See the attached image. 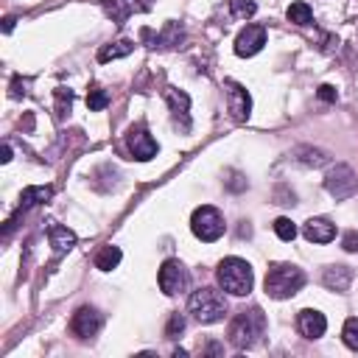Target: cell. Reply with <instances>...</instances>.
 <instances>
[{
    "label": "cell",
    "instance_id": "obj_10",
    "mask_svg": "<svg viewBox=\"0 0 358 358\" xmlns=\"http://www.w3.org/2000/svg\"><path fill=\"white\" fill-rule=\"evenodd\" d=\"M126 145H129L131 157L140 159V162H148L151 157H157V140H154L143 126L129 129V134H126Z\"/></svg>",
    "mask_w": 358,
    "mask_h": 358
},
{
    "label": "cell",
    "instance_id": "obj_29",
    "mask_svg": "<svg viewBox=\"0 0 358 358\" xmlns=\"http://www.w3.org/2000/svg\"><path fill=\"white\" fill-rule=\"evenodd\" d=\"M316 95H319V101H324V103H333V101H336V87H330V84H322V87L316 90Z\"/></svg>",
    "mask_w": 358,
    "mask_h": 358
},
{
    "label": "cell",
    "instance_id": "obj_20",
    "mask_svg": "<svg viewBox=\"0 0 358 358\" xmlns=\"http://www.w3.org/2000/svg\"><path fill=\"white\" fill-rule=\"evenodd\" d=\"M296 159L302 162V165H308V168H322V165H327V154L322 151V148H310V145H302V148H296Z\"/></svg>",
    "mask_w": 358,
    "mask_h": 358
},
{
    "label": "cell",
    "instance_id": "obj_14",
    "mask_svg": "<svg viewBox=\"0 0 358 358\" xmlns=\"http://www.w3.org/2000/svg\"><path fill=\"white\" fill-rule=\"evenodd\" d=\"M322 282H324V288H330L336 294H344L350 288V282H352V268L341 266V263H333V266H327L322 271Z\"/></svg>",
    "mask_w": 358,
    "mask_h": 358
},
{
    "label": "cell",
    "instance_id": "obj_7",
    "mask_svg": "<svg viewBox=\"0 0 358 358\" xmlns=\"http://www.w3.org/2000/svg\"><path fill=\"white\" fill-rule=\"evenodd\" d=\"M324 190L333 196V199H350L358 193V176L352 173L350 165H336L327 171L324 176Z\"/></svg>",
    "mask_w": 358,
    "mask_h": 358
},
{
    "label": "cell",
    "instance_id": "obj_9",
    "mask_svg": "<svg viewBox=\"0 0 358 358\" xmlns=\"http://www.w3.org/2000/svg\"><path fill=\"white\" fill-rule=\"evenodd\" d=\"M101 324H103V319L92 305H81L70 319V330L76 338H92L101 330Z\"/></svg>",
    "mask_w": 358,
    "mask_h": 358
},
{
    "label": "cell",
    "instance_id": "obj_18",
    "mask_svg": "<svg viewBox=\"0 0 358 358\" xmlns=\"http://www.w3.org/2000/svg\"><path fill=\"white\" fill-rule=\"evenodd\" d=\"M120 260H123V252H120L117 246L106 243V246H101L98 255H95V268H101V271H112Z\"/></svg>",
    "mask_w": 358,
    "mask_h": 358
},
{
    "label": "cell",
    "instance_id": "obj_17",
    "mask_svg": "<svg viewBox=\"0 0 358 358\" xmlns=\"http://www.w3.org/2000/svg\"><path fill=\"white\" fill-rule=\"evenodd\" d=\"M50 196H53V187H25L22 193H20V210L25 213V210H31V207H39V204H48L50 201Z\"/></svg>",
    "mask_w": 358,
    "mask_h": 358
},
{
    "label": "cell",
    "instance_id": "obj_12",
    "mask_svg": "<svg viewBox=\"0 0 358 358\" xmlns=\"http://www.w3.org/2000/svg\"><path fill=\"white\" fill-rule=\"evenodd\" d=\"M227 101H229L232 120H238V123L249 120V115H252V98H249L246 87H241L238 81H227Z\"/></svg>",
    "mask_w": 358,
    "mask_h": 358
},
{
    "label": "cell",
    "instance_id": "obj_5",
    "mask_svg": "<svg viewBox=\"0 0 358 358\" xmlns=\"http://www.w3.org/2000/svg\"><path fill=\"white\" fill-rule=\"evenodd\" d=\"M190 229H193V235H196L199 241L213 243V241H218V238L224 235L227 224H224L221 210H215L213 204H201V207H196L193 215H190Z\"/></svg>",
    "mask_w": 358,
    "mask_h": 358
},
{
    "label": "cell",
    "instance_id": "obj_27",
    "mask_svg": "<svg viewBox=\"0 0 358 358\" xmlns=\"http://www.w3.org/2000/svg\"><path fill=\"white\" fill-rule=\"evenodd\" d=\"M341 246H344V252H358V232L355 229L344 232L341 235Z\"/></svg>",
    "mask_w": 358,
    "mask_h": 358
},
{
    "label": "cell",
    "instance_id": "obj_6",
    "mask_svg": "<svg viewBox=\"0 0 358 358\" xmlns=\"http://www.w3.org/2000/svg\"><path fill=\"white\" fill-rule=\"evenodd\" d=\"M157 280H159L162 294H168V296L185 294V291L190 288V271H187V268H185V263H182V260H176V257H168V260L159 266Z\"/></svg>",
    "mask_w": 358,
    "mask_h": 358
},
{
    "label": "cell",
    "instance_id": "obj_3",
    "mask_svg": "<svg viewBox=\"0 0 358 358\" xmlns=\"http://www.w3.org/2000/svg\"><path fill=\"white\" fill-rule=\"evenodd\" d=\"M302 285H305V271L294 263H274L266 271V280H263V288L271 299H288Z\"/></svg>",
    "mask_w": 358,
    "mask_h": 358
},
{
    "label": "cell",
    "instance_id": "obj_28",
    "mask_svg": "<svg viewBox=\"0 0 358 358\" xmlns=\"http://www.w3.org/2000/svg\"><path fill=\"white\" fill-rule=\"evenodd\" d=\"M28 87H31V81L17 76V78L11 81V95H14V98H20V95H28Z\"/></svg>",
    "mask_w": 358,
    "mask_h": 358
},
{
    "label": "cell",
    "instance_id": "obj_24",
    "mask_svg": "<svg viewBox=\"0 0 358 358\" xmlns=\"http://www.w3.org/2000/svg\"><path fill=\"white\" fill-rule=\"evenodd\" d=\"M274 232H277L280 241H294V238H296V224H294L291 218L280 215V218L274 221Z\"/></svg>",
    "mask_w": 358,
    "mask_h": 358
},
{
    "label": "cell",
    "instance_id": "obj_16",
    "mask_svg": "<svg viewBox=\"0 0 358 358\" xmlns=\"http://www.w3.org/2000/svg\"><path fill=\"white\" fill-rule=\"evenodd\" d=\"M48 241H50V246H53V252L56 255H64V252H70L73 246H76V232L73 229H67L64 224H50L48 227Z\"/></svg>",
    "mask_w": 358,
    "mask_h": 358
},
{
    "label": "cell",
    "instance_id": "obj_31",
    "mask_svg": "<svg viewBox=\"0 0 358 358\" xmlns=\"http://www.w3.org/2000/svg\"><path fill=\"white\" fill-rule=\"evenodd\" d=\"M14 28V17H6V25H3V31H11Z\"/></svg>",
    "mask_w": 358,
    "mask_h": 358
},
{
    "label": "cell",
    "instance_id": "obj_2",
    "mask_svg": "<svg viewBox=\"0 0 358 358\" xmlns=\"http://www.w3.org/2000/svg\"><path fill=\"white\" fill-rule=\"evenodd\" d=\"M215 280L221 285V291L232 294V296H246L255 285V271L243 257H224L215 268Z\"/></svg>",
    "mask_w": 358,
    "mask_h": 358
},
{
    "label": "cell",
    "instance_id": "obj_25",
    "mask_svg": "<svg viewBox=\"0 0 358 358\" xmlns=\"http://www.w3.org/2000/svg\"><path fill=\"white\" fill-rule=\"evenodd\" d=\"M257 11V3L255 0H232V14L238 20H252Z\"/></svg>",
    "mask_w": 358,
    "mask_h": 358
},
{
    "label": "cell",
    "instance_id": "obj_22",
    "mask_svg": "<svg viewBox=\"0 0 358 358\" xmlns=\"http://www.w3.org/2000/svg\"><path fill=\"white\" fill-rule=\"evenodd\" d=\"M106 103H109L106 90L90 87V92H87V106H90V112H101V109H106Z\"/></svg>",
    "mask_w": 358,
    "mask_h": 358
},
{
    "label": "cell",
    "instance_id": "obj_13",
    "mask_svg": "<svg viewBox=\"0 0 358 358\" xmlns=\"http://www.w3.org/2000/svg\"><path fill=\"white\" fill-rule=\"evenodd\" d=\"M302 235H305L310 243H330V241L336 238V224H333L330 218L316 215V218H308V221L302 224Z\"/></svg>",
    "mask_w": 358,
    "mask_h": 358
},
{
    "label": "cell",
    "instance_id": "obj_26",
    "mask_svg": "<svg viewBox=\"0 0 358 358\" xmlns=\"http://www.w3.org/2000/svg\"><path fill=\"white\" fill-rule=\"evenodd\" d=\"M182 330H185V316H182V313H171L168 327H165V336H168V338H176Z\"/></svg>",
    "mask_w": 358,
    "mask_h": 358
},
{
    "label": "cell",
    "instance_id": "obj_30",
    "mask_svg": "<svg viewBox=\"0 0 358 358\" xmlns=\"http://www.w3.org/2000/svg\"><path fill=\"white\" fill-rule=\"evenodd\" d=\"M0 159H3V162H8V159H11V145H8V143L3 145V157H0Z\"/></svg>",
    "mask_w": 358,
    "mask_h": 358
},
{
    "label": "cell",
    "instance_id": "obj_21",
    "mask_svg": "<svg viewBox=\"0 0 358 358\" xmlns=\"http://www.w3.org/2000/svg\"><path fill=\"white\" fill-rule=\"evenodd\" d=\"M285 17H288V22H294V25H310V22H313V11H310V6L302 3V0L291 3L288 11H285Z\"/></svg>",
    "mask_w": 358,
    "mask_h": 358
},
{
    "label": "cell",
    "instance_id": "obj_23",
    "mask_svg": "<svg viewBox=\"0 0 358 358\" xmlns=\"http://www.w3.org/2000/svg\"><path fill=\"white\" fill-rule=\"evenodd\" d=\"M341 338L350 350H358V316H350L341 327Z\"/></svg>",
    "mask_w": 358,
    "mask_h": 358
},
{
    "label": "cell",
    "instance_id": "obj_8",
    "mask_svg": "<svg viewBox=\"0 0 358 358\" xmlns=\"http://www.w3.org/2000/svg\"><path fill=\"white\" fill-rule=\"evenodd\" d=\"M266 25H260V22H246L241 31H238V36H235V53L241 56V59H249V56H255V53H260L263 50V45H266Z\"/></svg>",
    "mask_w": 358,
    "mask_h": 358
},
{
    "label": "cell",
    "instance_id": "obj_1",
    "mask_svg": "<svg viewBox=\"0 0 358 358\" xmlns=\"http://www.w3.org/2000/svg\"><path fill=\"white\" fill-rule=\"evenodd\" d=\"M266 333V313L260 308H243L235 313V319L229 322V344L235 350H249L255 347Z\"/></svg>",
    "mask_w": 358,
    "mask_h": 358
},
{
    "label": "cell",
    "instance_id": "obj_4",
    "mask_svg": "<svg viewBox=\"0 0 358 358\" xmlns=\"http://www.w3.org/2000/svg\"><path fill=\"white\" fill-rule=\"evenodd\" d=\"M187 310L193 313L196 322L201 324H215L227 316V299L218 288H210V285H201L190 294L187 299Z\"/></svg>",
    "mask_w": 358,
    "mask_h": 358
},
{
    "label": "cell",
    "instance_id": "obj_15",
    "mask_svg": "<svg viewBox=\"0 0 358 358\" xmlns=\"http://www.w3.org/2000/svg\"><path fill=\"white\" fill-rule=\"evenodd\" d=\"M165 98H168V109H171L173 120L182 123V129H187V126H190V115H187V109H190V98H187V92L171 87V90L165 92Z\"/></svg>",
    "mask_w": 358,
    "mask_h": 358
},
{
    "label": "cell",
    "instance_id": "obj_11",
    "mask_svg": "<svg viewBox=\"0 0 358 358\" xmlns=\"http://www.w3.org/2000/svg\"><path fill=\"white\" fill-rule=\"evenodd\" d=\"M296 330H299L305 338L316 341V338L324 336V330H327V319H324V313L316 310V308H302V310L296 313Z\"/></svg>",
    "mask_w": 358,
    "mask_h": 358
},
{
    "label": "cell",
    "instance_id": "obj_19",
    "mask_svg": "<svg viewBox=\"0 0 358 358\" xmlns=\"http://www.w3.org/2000/svg\"><path fill=\"white\" fill-rule=\"evenodd\" d=\"M134 50V42L129 39H117V42H109L98 50V62H112V59H120V56H129Z\"/></svg>",
    "mask_w": 358,
    "mask_h": 358
}]
</instances>
